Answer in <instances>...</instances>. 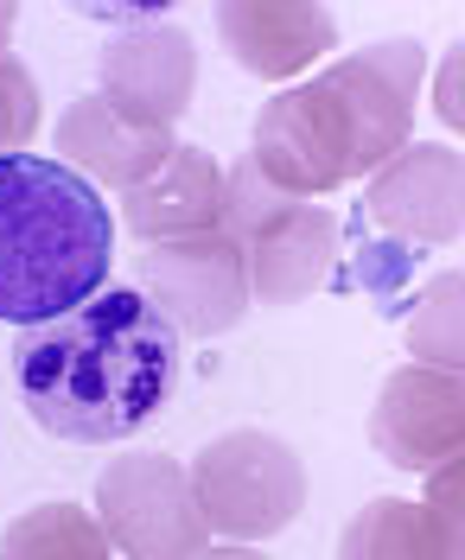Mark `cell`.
Listing matches in <instances>:
<instances>
[{"label":"cell","mask_w":465,"mask_h":560,"mask_svg":"<svg viewBox=\"0 0 465 560\" xmlns=\"http://www.w3.org/2000/svg\"><path fill=\"white\" fill-rule=\"evenodd\" d=\"M191 560H268L261 548H236V541H217V548H205V555H191Z\"/></svg>","instance_id":"ffe728a7"},{"label":"cell","mask_w":465,"mask_h":560,"mask_svg":"<svg viewBox=\"0 0 465 560\" xmlns=\"http://www.w3.org/2000/svg\"><path fill=\"white\" fill-rule=\"evenodd\" d=\"M115 217L90 178L51 153L0 160V318L33 331L108 287Z\"/></svg>","instance_id":"7a4b0ae2"},{"label":"cell","mask_w":465,"mask_h":560,"mask_svg":"<svg viewBox=\"0 0 465 560\" xmlns=\"http://www.w3.org/2000/svg\"><path fill=\"white\" fill-rule=\"evenodd\" d=\"M191 90H198V45L166 20L115 33L96 58V96L147 128H173L191 108Z\"/></svg>","instance_id":"ba28073f"},{"label":"cell","mask_w":465,"mask_h":560,"mask_svg":"<svg viewBox=\"0 0 465 560\" xmlns=\"http://www.w3.org/2000/svg\"><path fill=\"white\" fill-rule=\"evenodd\" d=\"M13 383L51 440L115 446L173 401L179 331L135 287H103L90 306L13 338Z\"/></svg>","instance_id":"6da1fadb"},{"label":"cell","mask_w":465,"mask_h":560,"mask_svg":"<svg viewBox=\"0 0 465 560\" xmlns=\"http://www.w3.org/2000/svg\"><path fill=\"white\" fill-rule=\"evenodd\" d=\"M338 217L325 205H293L275 210L249 243H243V268H249V306H300L319 287L338 280Z\"/></svg>","instance_id":"30bf717a"},{"label":"cell","mask_w":465,"mask_h":560,"mask_svg":"<svg viewBox=\"0 0 465 560\" xmlns=\"http://www.w3.org/2000/svg\"><path fill=\"white\" fill-rule=\"evenodd\" d=\"M287 205H293V198H287V191H275L268 178L255 173V160L243 153V160H230V166H223V210H217V230L243 248L255 230H261L275 210H287Z\"/></svg>","instance_id":"2e32d148"},{"label":"cell","mask_w":465,"mask_h":560,"mask_svg":"<svg viewBox=\"0 0 465 560\" xmlns=\"http://www.w3.org/2000/svg\"><path fill=\"white\" fill-rule=\"evenodd\" d=\"M217 210H223V166H217V153L185 147V140L166 153V166L153 178H141L135 191H121V217H128V230L147 248L217 230Z\"/></svg>","instance_id":"7c38bea8"},{"label":"cell","mask_w":465,"mask_h":560,"mask_svg":"<svg viewBox=\"0 0 465 560\" xmlns=\"http://www.w3.org/2000/svg\"><path fill=\"white\" fill-rule=\"evenodd\" d=\"M0 560H115L83 503H33L0 535Z\"/></svg>","instance_id":"4fadbf2b"},{"label":"cell","mask_w":465,"mask_h":560,"mask_svg":"<svg viewBox=\"0 0 465 560\" xmlns=\"http://www.w3.org/2000/svg\"><path fill=\"white\" fill-rule=\"evenodd\" d=\"M358 223L383 230L395 248H446L465 236V153L446 140H408L383 173L363 185Z\"/></svg>","instance_id":"8992f818"},{"label":"cell","mask_w":465,"mask_h":560,"mask_svg":"<svg viewBox=\"0 0 465 560\" xmlns=\"http://www.w3.org/2000/svg\"><path fill=\"white\" fill-rule=\"evenodd\" d=\"M173 147H179L173 128H147V121L121 115L103 96L71 103L58 115V128H51V160H65L77 178H90L96 191H115V198L160 173Z\"/></svg>","instance_id":"9c48e42d"},{"label":"cell","mask_w":465,"mask_h":560,"mask_svg":"<svg viewBox=\"0 0 465 560\" xmlns=\"http://www.w3.org/2000/svg\"><path fill=\"white\" fill-rule=\"evenodd\" d=\"M96 528L115 560H191L211 548L191 471L173 453H121L96 471Z\"/></svg>","instance_id":"277c9868"},{"label":"cell","mask_w":465,"mask_h":560,"mask_svg":"<svg viewBox=\"0 0 465 560\" xmlns=\"http://www.w3.org/2000/svg\"><path fill=\"white\" fill-rule=\"evenodd\" d=\"M421 516H428L433 541H440V555H446V560H465V453L446 458L440 471H428Z\"/></svg>","instance_id":"e0dca14e"},{"label":"cell","mask_w":465,"mask_h":560,"mask_svg":"<svg viewBox=\"0 0 465 560\" xmlns=\"http://www.w3.org/2000/svg\"><path fill=\"white\" fill-rule=\"evenodd\" d=\"M433 115L446 135H465V38H453L433 70Z\"/></svg>","instance_id":"d6986e66"},{"label":"cell","mask_w":465,"mask_h":560,"mask_svg":"<svg viewBox=\"0 0 465 560\" xmlns=\"http://www.w3.org/2000/svg\"><path fill=\"white\" fill-rule=\"evenodd\" d=\"M217 38L261 83H300V70L338 51V26L319 0H217Z\"/></svg>","instance_id":"8fae6325"},{"label":"cell","mask_w":465,"mask_h":560,"mask_svg":"<svg viewBox=\"0 0 465 560\" xmlns=\"http://www.w3.org/2000/svg\"><path fill=\"white\" fill-rule=\"evenodd\" d=\"M33 135H38V77L7 51L0 58V160L26 153Z\"/></svg>","instance_id":"ac0fdd59"},{"label":"cell","mask_w":465,"mask_h":560,"mask_svg":"<svg viewBox=\"0 0 465 560\" xmlns=\"http://www.w3.org/2000/svg\"><path fill=\"white\" fill-rule=\"evenodd\" d=\"M370 446L395 471H440L465 453V376H440L421 363H402L383 376L370 408Z\"/></svg>","instance_id":"52a82bcc"},{"label":"cell","mask_w":465,"mask_h":560,"mask_svg":"<svg viewBox=\"0 0 465 560\" xmlns=\"http://www.w3.org/2000/svg\"><path fill=\"white\" fill-rule=\"evenodd\" d=\"M185 471H191V497L205 510V528L236 548H255V541L293 528V516L306 510V458L261 427L217 433Z\"/></svg>","instance_id":"3957f363"},{"label":"cell","mask_w":465,"mask_h":560,"mask_svg":"<svg viewBox=\"0 0 465 560\" xmlns=\"http://www.w3.org/2000/svg\"><path fill=\"white\" fill-rule=\"evenodd\" d=\"M13 20H20V7H13V0H0V58H7V38H13Z\"/></svg>","instance_id":"44dd1931"},{"label":"cell","mask_w":465,"mask_h":560,"mask_svg":"<svg viewBox=\"0 0 465 560\" xmlns=\"http://www.w3.org/2000/svg\"><path fill=\"white\" fill-rule=\"evenodd\" d=\"M408 357L440 376H465V268L433 275L408 300Z\"/></svg>","instance_id":"5bb4252c"},{"label":"cell","mask_w":465,"mask_h":560,"mask_svg":"<svg viewBox=\"0 0 465 560\" xmlns=\"http://www.w3.org/2000/svg\"><path fill=\"white\" fill-rule=\"evenodd\" d=\"M338 560H446L433 541L421 503L402 497H370L338 535Z\"/></svg>","instance_id":"9a60e30c"},{"label":"cell","mask_w":465,"mask_h":560,"mask_svg":"<svg viewBox=\"0 0 465 560\" xmlns=\"http://www.w3.org/2000/svg\"><path fill=\"white\" fill-rule=\"evenodd\" d=\"M135 293L179 338H223L249 313V268H243V248L223 230H205V236H179V243L147 248Z\"/></svg>","instance_id":"5b68a950"}]
</instances>
